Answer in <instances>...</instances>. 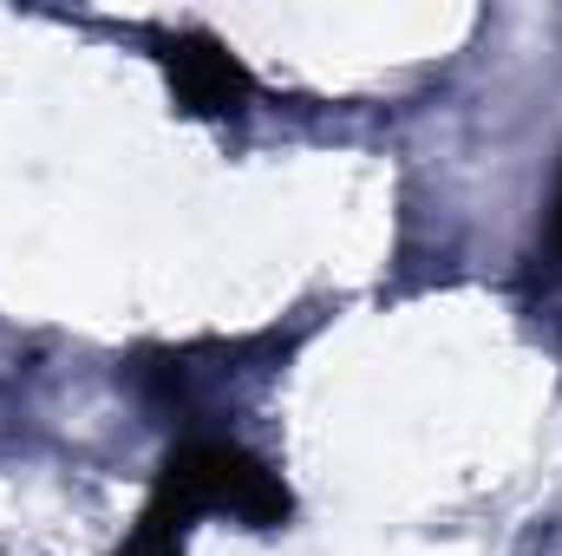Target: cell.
I'll use <instances>...</instances> for the list:
<instances>
[{
  "label": "cell",
  "instance_id": "1",
  "mask_svg": "<svg viewBox=\"0 0 562 556\" xmlns=\"http://www.w3.org/2000/svg\"><path fill=\"white\" fill-rule=\"evenodd\" d=\"M203 511H236L243 524L276 531V524H288V485L262 458H249L243 445L190 438L164 458L125 556H183V537Z\"/></svg>",
  "mask_w": 562,
  "mask_h": 556
},
{
  "label": "cell",
  "instance_id": "2",
  "mask_svg": "<svg viewBox=\"0 0 562 556\" xmlns=\"http://www.w3.org/2000/svg\"><path fill=\"white\" fill-rule=\"evenodd\" d=\"M157 59H164V79H170L177 105L196 112V119H223V112H236V105L256 92L249 66H243L216 33H177V40H164Z\"/></svg>",
  "mask_w": 562,
  "mask_h": 556
},
{
  "label": "cell",
  "instance_id": "3",
  "mask_svg": "<svg viewBox=\"0 0 562 556\" xmlns=\"http://www.w3.org/2000/svg\"><path fill=\"white\" fill-rule=\"evenodd\" d=\"M557 243H562V190H557Z\"/></svg>",
  "mask_w": 562,
  "mask_h": 556
}]
</instances>
